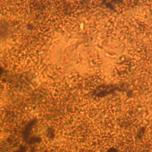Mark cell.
<instances>
[{"label":"cell","mask_w":152,"mask_h":152,"mask_svg":"<svg viewBox=\"0 0 152 152\" xmlns=\"http://www.w3.org/2000/svg\"><path fill=\"white\" fill-rule=\"evenodd\" d=\"M108 152H118V151H117V150H116V149H115V148H110V149L108 151Z\"/></svg>","instance_id":"obj_1"}]
</instances>
